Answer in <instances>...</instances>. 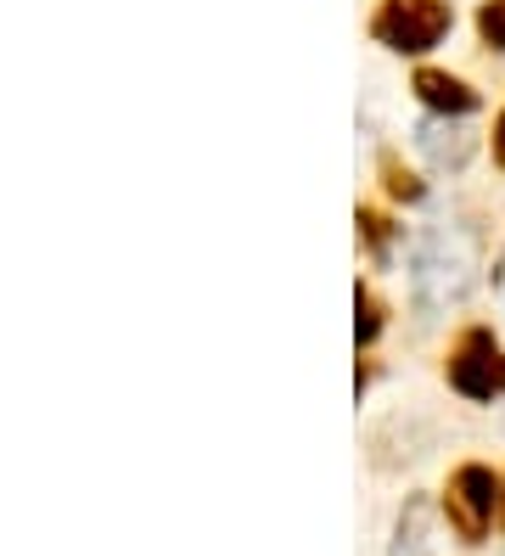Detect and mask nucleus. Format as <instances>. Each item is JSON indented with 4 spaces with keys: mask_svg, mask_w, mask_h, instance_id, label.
<instances>
[{
    "mask_svg": "<svg viewBox=\"0 0 505 556\" xmlns=\"http://www.w3.org/2000/svg\"><path fill=\"white\" fill-rule=\"evenodd\" d=\"M450 28L444 0H388L377 17V40L393 51H432Z\"/></svg>",
    "mask_w": 505,
    "mask_h": 556,
    "instance_id": "obj_1",
    "label": "nucleus"
},
{
    "mask_svg": "<svg viewBox=\"0 0 505 556\" xmlns=\"http://www.w3.org/2000/svg\"><path fill=\"white\" fill-rule=\"evenodd\" d=\"M500 511V483L489 467H460L450 478V517H455V529L466 540H483L489 534V522Z\"/></svg>",
    "mask_w": 505,
    "mask_h": 556,
    "instance_id": "obj_2",
    "label": "nucleus"
},
{
    "mask_svg": "<svg viewBox=\"0 0 505 556\" xmlns=\"http://www.w3.org/2000/svg\"><path fill=\"white\" fill-rule=\"evenodd\" d=\"M450 382L460 388L466 400H494L505 394V354L494 349L489 332H471L455 354V366H450Z\"/></svg>",
    "mask_w": 505,
    "mask_h": 556,
    "instance_id": "obj_3",
    "label": "nucleus"
},
{
    "mask_svg": "<svg viewBox=\"0 0 505 556\" xmlns=\"http://www.w3.org/2000/svg\"><path fill=\"white\" fill-rule=\"evenodd\" d=\"M416 90H421V102L427 108H438V113H471L478 108V90H466L460 79H450V74H416Z\"/></svg>",
    "mask_w": 505,
    "mask_h": 556,
    "instance_id": "obj_4",
    "label": "nucleus"
},
{
    "mask_svg": "<svg viewBox=\"0 0 505 556\" xmlns=\"http://www.w3.org/2000/svg\"><path fill=\"white\" fill-rule=\"evenodd\" d=\"M478 28H483V40L494 51H505V0H489V7L478 12Z\"/></svg>",
    "mask_w": 505,
    "mask_h": 556,
    "instance_id": "obj_5",
    "label": "nucleus"
},
{
    "mask_svg": "<svg viewBox=\"0 0 505 556\" xmlns=\"http://www.w3.org/2000/svg\"><path fill=\"white\" fill-rule=\"evenodd\" d=\"M377 304H370V299H359V338H377Z\"/></svg>",
    "mask_w": 505,
    "mask_h": 556,
    "instance_id": "obj_6",
    "label": "nucleus"
},
{
    "mask_svg": "<svg viewBox=\"0 0 505 556\" xmlns=\"http://www.w3.org/2000/svg\"><path fill=\"white\" fill-rule=\"evenodd\" d=\"M494 152H500V163H505V118H500V129H494Z\"/></svg>",
    "mask_w": 505,
    "mask_h": 556,
    "instance_id": "obj_7",
    "label": "nucleus"
},
{
    "mask_svg": "<svg viewBox=\"0 0 505 556\" xmlns=\"http://www.w3.org/2000/svg\"><path fill=\"white\" fill-rule=\"evenodd\" d=\"M500 522H505V495H500Z\"/></svg>",
    "mask_w": 505,
    "mask_h": 556,
    "instance_id": "obj_8",
    "label": "nucleus"
}]
</instances>
